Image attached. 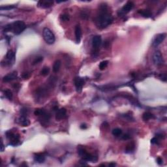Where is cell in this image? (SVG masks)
<instances>
[{
  "label": "cell",
  "instance_id": "obj_1",
  "mask_svg": "<svg viewBox=\"0 0 167 167\" xmlns=\"http://www.w3.org/2000/svg\"><path fill=\"white\" fill-rule=\"evenodd\" d=\"M113 18L108 12V6L105 3L100 5L99 13L96 18L95 24L99 29H104L112 23Z\"/></svg>",
  "mask_w": 167,
  "mask_h": 167
},
{
  "label": "cell",
  "instance_id": "obj_2",
  "mask_svg": "<svg viewBox=\"0 0 167 167\" xmlns=\"http://www.w3.org/2000/svg\"><path fill=\"white\" fill-rule=\"evenodd\" d=\"M26 28V24H25V23L23 21L17 20V21H15V22H13V23L6 25L5 26L3 32H12L15 33V35H20V33H22L25 30Z\"/></svg>",
  "mask_w": 167,
  "mask_h": 167
},
{
  "label": "cell",
  "instance_id": "obj_3",
  "mask_svg": "<svg viewBox=\"0 0 167 167\" xmlns=\"http://www.w3.org/2000/svg\"><path fill=\"white\" fill-rule=\"evenodd\" d=\"M43 36L44 40L48 45H53L56 40L54 34L53 32L48 27H45L43 30Z\"/></svg>",
  "mask_w": 167,
  "mask_h": 167
},
{
  "label": "cell",
  "instance_id": "obj_4",
  "mask_svg": "<svg viewBox=\"0 0 167 167\" xmlns=\"http://www.w3.org/2000/svg\"><path fill=\"white\" fill-rule=\"evenodd\" d=\"M78 154L82 157V159L84 161H92V163H95V161H97V158L96 157L92 155L91 153H88L83 148H79Z\"/></svg>",
  "mask_w": 167,
  "mask_h": 167
},
{
  "label": "cell",
  "instance_id": "obj_5",
  "mask_svg": "<svg viewBox=\"0 0 167 167\" xmlns=\"http://www.w3.org/2000/svg\"><path fill=\"white\" fill-rule=\"evenodd\" d=\"M15 61V53L12 50H9L7 52L5 56V63L6 65H13Z\"/></svg>",
  "mask_w": 167,
  "mask_h": 167
},
{
  "label": "cell",
  "instance_id": "obj_6",
  "mask_svg": "<svg viewBox=\"0 0 167 167\" xmlns=\"http://www.w3.org/2000/svg\"><path fill=\"white\" fill-rule=\"evenodd\" d=\"M6 134H7V137L10 140L11 145H16L18 144L19 141H20V137L18 135L14 134L11 131L7 132Z\"/></svg>",
  "mask_w": 167,
  "mask_h": 167
},
{
  "label": "cell",
  "instance_id": "obj_7",
  "mask_svg": "<svg viewBox=\"0 0 167 167\" xmlns=\"http://www.w3.org/2000/svg\"><path fill=\"white\" fill-rule=\"evenodd\" d=\"M153 61L154 63V64L157 66L163 65L164 63V60H163V56H162L161 53L159 51L155 52L153 55Z\"/></svg>",
  "mask_w": 167,
  "mask_h": 167
},
{
  "label": "cell",
  "instance_id": "obj_8",
  "mask_svg": "<svg viewBox=\"0 0 167 167\" xmlns=\"http://www.w3.org/2000/svg\"><path fill=\"white\" fill-rule=\"evenodd\" d=\"M101 43H102V39H101V37L100 35H96V36L93 37L92 46L95 53L98 52Z\"/></svg>",
  "mask_w": 167,
  "mask_h": 167
},
{
  "label": "cell",
  "instance_id": "obj_9",
  "mask_svg": "<svg viewBox=\"0 0 167 167\" xmlns=\"http://www.w3.org/2000/svg\"><path fill=\"white\" fill-rule=\"evenodd\" d=\"M134 7V3L132 2H128L127 3H125L123 5L120 11V14L121 15H124L127 14L128 13H129L132 9Z\"/></svg>",
  "mask_w": 167,
  "mask_h": 167
},
{
  "label": "cell",
  "instance_id": "obj_10",
  "mask_svg": "<svg viewBox=\"0 0 167 167\" xmlns=\"http://www.w3.org/2000/svg\"><path fill=\"white\" fill-rule=\"evenodd\" d=\"M166 37L165 33H159V34L157 35V36L155 37L154 40L153 41V47H157L160 44H161L164 40Z\"/></svg>",
  "mask_w": 167,
  "mask_h": 167
},
{
  "label": "cell",
  "instance_id": "obj_11",
  "mask_svg": "<svg viewBox=\"0 0 167 167\" xmlns=\"http://www.w3.org/2000/svg\"><path fill=\"white\" fill-rule=\"evenodd\" d=\"M85 84V81L82 78L80 77H76L75 79V85L76 87V91L78 92H80L82 91V88Z\"/></svg>",
  "mask_w": 167,
  "mask_h": 167
},
{
  "label": "cell",
  "instance_id": "obj_12",
  "mask_svg": "<svg viewBox=\"0 0 167 167\" xmlns=\"http://www.w3.org/2000/svg\"><path fill=\"white\" fill-rule=\"evenodd\" d=\"M17 72L16 71H13V72H10L8 75H5L3 78V81L4 82H9L14 80L16 79L17 78Z\"/></svg>",
  "mask_w": 167,
  "mask_h": 167
},
{
  "label": "cell",
  "instance_id": "obj_13",
  "mask_svg": "<svg viewBox=\"0 0 167 167\" xmlns=\"http://www.w3.org/2000/svg\"><path fill=\"white\" fill-rule=\"evenodd\" d=\"M67 114V110L65 108H62L61 109L58 110L57 111L56 114V120L57 121H59V120L64 119L66 117Z\"/></svg>",
  "mask_w": 167,
  "mask_h": 167
},
{
  "label": "cell",
  "instance_id": "obj_14",
  "mask_svg": "<svg viewBox=\"0 0 167 167\" xmlns=\"http://www.w3.org/2000/svg\"><path fill=\"white\" fill-rule=\"evenodd\" d=\"M75 37L77 43H80L82 38V30L79 25H76L75 27Z\"/></svg>",
  "mask_w": 167,
  "mask_h": 167
},
{
  "label": "cell",
  "instance_id": "obj_15",
  "mask_svg": "<svg viewBox=\"0 0 167 167\" xmlns=\"http://www.w3.org/2000/svg\"><path fill=\"white\" fill-rule=\"evenodd\" d=\"M18 122L20 125H22V126H24V127H27V126L29 125V124H30L29 120L27 119L26 116L24 115H22L19 118Z\"/></svg>",
  "mask_w": 167,
  "mask_h": 167
},
{
  "label": "cell",
  "instance_id": "obj_16",
  "mask_svg": "<svg viewBox=\"0 0 167 167\" xmlns=\"http://www.w3.org/2000/svg\"><path fill=\"white\" fill-rule=\"evenodd\" d=\"M53 3L52 1H40L38 3V5L42 8H48L53 5Z\"/></svg>",
  "mask_w": 167,
  "mask_h": 167
},
{
  "label": "cell",
  "instance_id": "obj_17",
  "mask_svg": "<svg viewBox=\"0 0 167 167\" xmlns=\"http://www.w3.org/2000/svg\"><path fill=\"white\" fill-rule=\"evenodd\" d=\"M138 14H140V15H142V16L145 18H148L151 17V13H150V11L148 10H144V9H142V10H139L138 11Z\"/></svg>",
  "mask_w": 167,
  "mask_h": 167
},
{
  "label": "cell",
  "instance_id": "obj_18",
  "mask_svg": "<svg viewBox=\"0 0 167 167\" xmlns=\"http://www.w3.org/2000/svg\"><path fill=\"white\" fill-rule=\"evenodd\" d=\"M35 161L39 163H43L45 161V157L43 154H37L34 157Z\"/></svg>",
  "mask_w": 167,
  "mask_h": 167
},
{
  "label": "cell",
  "instance_id": "obj_19",
  "mask_svg": "<svg viewBox=\"0 0 167 167\" xmlns=\"http://www.w3.org/2000/svg\"><path fill=\"white\" fill-rule=\"evenodd\" d=\"M61 62L59 59H58L54 62L53 65V71L54 72H58L59 71V69L61 67Z\"/></svg>",
  "mask_w": 167,
  "mask_h": 167
},
{
  "label": "cell",
  "instance_id": "obj_20",
  "mask_svg": "<svg viewBox=\"0 0 167 167\" xmlns=\"http://www.w3.org/2000/svg\"><path fill=\"white\" fill-rule=\"evenodd\" d=\"M154 116L151 113L148 112H144L142 116V119L144 120V121H148V120H150L151 118H153Z\"/></svg>",
  "mask_w": 167,
  "mask_h": 167
},
{
  "label": "cell",
  "instance_id": "obj_21",
  "mask_svg": "<svg viewBox=\"0 0 167 167\" xmlns=\"http://www.w3.org/2000/svg\"><path fill=\"white\" fill-rule=\"evenodd\" d=\"M4 94L5 95L6 98H7L8 99L11 101L13 99V93L11 91L10 89H6L4 91Z\"/></svg>",
  "mask_w": 167,
  "mask_h": 167
},
{
  "label": "cell",
  "instance_id": "obj_22",
  "mask_svg": "<svg viewBox=\"0 0 167 167\" xmlns=\"http://www.w3.org/2000/svg\"><path fill=\"white\" fill-rule=\"evenodd\" d=\"M108 61L107 60L101 61L99 64V66L100 70H101V71L105 70V69H106V67H107V65H108Z\"/></svg>",
  "mask_w": 167,
  "mask_h": 167
},
{
  "label": "cell",
  "instance_id": "obj_23",
  "mask_svg": "<svg viewBox=\"0 0 167 167\" xmlns=\"http://www.w3.org/2000/svg\"><path fill=\"white\" fill-rule=\"evenodd\" d=\"M122 134V131L120 128H116L112 130V134L116 137H119Z\"/></svg>",
  "mask_w": 167,
  "mask_h": 167
},
{
  "label": "cell",
  "instance_id": "obj_24",
  "mask_svg": "<svg viewBox=\"0 0 167 167\" xmlns=\"http://www.w3.org/2000/svg\"><path fill=\"white\" fill-rule=\"evenodd\" d=\"M50 72V69L48 67H44L40 71V75L43 76H47Z\"/></svg>",
  "mask_w": 167,
  "mask_h": 167
},
{
  "label": "cell",
  "instance_id": "obj_25",
  "mask_svg": "<svg viewBox=\"0 0 167 167\" xmlns=\"http://www.w3.org/2000/svg\"><path fill=\"white\" fill-rule=\"evenodd\" d=\"M45 112V110L44 109H42V108H37L35 110L34 114L35 116H40L42 114H43Z\"/></svg>",
  "mask_w": 167,
  "mask_h": 167
},
{
  "label": "cell",
  "instance_id": "obj_26",
  "mask_svg": "<svg viewBox=\"0 0 167 167\" xmlns=\"http://www.w3.org/2000/svg\"><path fill=\"white\" fill-rule=\"evenodd\" d=\"M43 60V57H42V56L37 57V58H35L34 60H33V63H32V65H37V64L40 63V62H41Z\"/></svg>",
  "mask_w": 167,
  "mask_h": 167
},
{
  "label": "cell",
  "instance_id": "obj_27",
  "mask_svg": "<svg viewBox=\"0 0 167 167\" xmlns=\"http://www.w3.org/2000/svg\"><path fill=\"white\" fill-rule=\"evenodd\" d=\"M134 149V144L133 143H130L126 148V152H131L132 151H133Z\"/></svg>",
  "mask_w": 167,
  "mask_h": 167
},
{
  "label": "cell",
  "instance_id": "obj_28",
  "mask_svg": "<svg viewBox=\"0 0 167 167\" xmlns=\"http://www.w3.org/2000/svg\"><path fill=\"white\" fill-rule=\"evenodd\" d=\"M70 19V17H69V15H67V14H64V15H61L60 16V20L61 21H64V22H66V21H68Z\"/></svg>",
  "mask_w": 167,
  "mask_h": 167
},
{
  "label": "cell",
  "instance_id": "obj_29",
  "mask_svg": "<svg viewBox=\"0 0 167 167\" xmlns=\"http://www.w3.org/2000/svg\"><path fill=\"white\" fill-rule=\"evenodd\" d=\"M15 7V6L9 5V6H5V7H0V9H1V10H10V9H14Z\"/></svg>",
  "mask_w": 167,
  "mask_h": 167
},
{
  "label": "cell",
  "instance_id": "obj_30",
  "mask_svg": "<svg viewBox=\"0 0 167 167\" xmlns=\"http://www.w3.org/2000/svg\"><path fill=\"white\" fill-rule=\"evenodd\" d=\"M151 144H157L158 143V137H154L151 140Z\"/></svg>",
  "mask_w": 167,
  "mask_h": 167
},
{
  "label": "cell",
  "instance_id": "obj_31",
  "mask_svg": "<svg viewBox=\"0 0 167 167\" xmlns=\"http://www.w3.org/2000/svg\"><path fill=\"white\" fill-rule=\"evenodd\" d=\"M130 138V136L129 134H125V135L123 136L122 139L123 140H129Z\"/></svg>",
  "mask_w": 167,
  "mask_h": 167
},
{
  "label": "cell",
  "instance_id": "obj_32",
  "mask_svg": "<svg viewBox=\"0 0 167 167\" xmlns=\"http://www.w3.org/2000/svg\"><path fill=\"white\" fill-rule=\"evenodd\" d=\"M157 162L159 164H161L163 163V159L161 158H160V157H158L157 159Z\"/></svg>",
  "mask_w": 167,
  "mask_h": 167
},
{
  "label": "cell",
  "instance_id": "obj_33",
  "mask_svg": "<svg viewBox=\"0 0 167 167\" xmlns=\"http://www.w3.org/2000/svg\"><path fill=\"white\" fill-rule=\"evenodd\" d=\"M161 80H163L164 81V82L166 80V75H161Z\"/></svg>",
  "mask_w": 167,
  "mask_h": 167
},
{
  "label": "cell",
  "instance_id": "obj_34",
  "mask_svg": "<svg viewBox=\"0 0 167 167\" xmlns=\"http://www.w3.org/2000/svg\"><path fill=\"white\" fill-rule=\"evenodd\" d=\"M80 128L82 129H87V126L85 124H82V125H80Z\"/></svg>",
  "mask_w": 167,
  "mask_h": 167
},
{
  "label": "cell",
  "instance_id": "obj_35",
  "mask_svg": "<svg viewBox=\"0 0 167 167\" xmlns=\"http://www.w3.org/2000/svg\"><path fill=\"white\" fill-rule=\"evenodd\" d=\"M3 150H4V145H3V142L2 141V146H1V151H3Z\"/></svg>",
  "mask_w": 167,
  "mask_h": 167
},
{
  "label": "cell",
  "instance_id": "obj_36",
  "mask_svg": "<svg viewBox=\"0 0 167 167\" xmlns=\"http://www.w3.org/2000/svg\"><path fill=\"white\" fill-rule=\"evenodd\" d=\"M116 164H115V163H110V164H109V166H116Z\"/></svg>",
  "mask_w": 167,
  "mask_h": 167
}]
</instances>
